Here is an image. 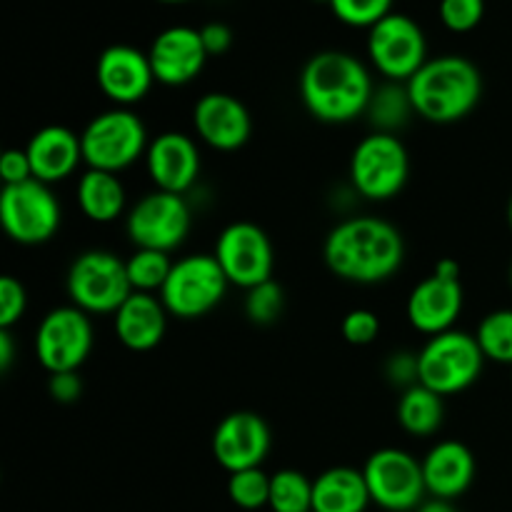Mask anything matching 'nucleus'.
<instances>
[{
  "mask_svg": "<svg viewBox=\"0 0 512 512\" xmlns=\"http://www.w3.org/2000/svg\"><path fill=\"white\" fill-rule=\"evenodd\" d=\"M415 512H460L453 505V500H440V498H428Z\"/></svg>",
  "mask_w": 512,
  "mask_h": 512,
  "instance_id": "obj_43",
  "label": "nucleus"
},
{
  "mask_svg": "<svg viewBox=\"0 0 512 512\" xmlns=\"http://www.w3.org/2000/svg\"><path fill=\"white\" fill-rule=\"evenodd\" d=\"M148 58L153 65L155 83L180 88V85L193 83L203 73L210 55L200 38V30L190 25H170L163 33L155 35Z\"/></svg>",
  "mask_w": 512,
  "mask_h": 512,
  "instance_id": "obj_18",
  "label": "nucleus"
},
{
  "mask_svg": "<svg viewBox=\"0 0 512 512\" xmlns=\"http://www.w3.org/2000/svg\"><path fill=\"white\" fill-rule=\"evenodd\" d=\"M193 128L200 143L218 153L240 150L253 135V118L240 98L230 93H205L193 108Z\"/></svg>",
  "mask_w": 512,
  "mask_h": 512,
  "instance_id": "obj_17",
  "label": "nucleus"
},
{
  "mask_svg": "<svg viewBox=\"0 0 512 512\" xmlns=\"http://www.w3.org/2000/svg\"><path fill=\"white\" fill-rule=\"evenodd\" d=\"M48 393L55 403L73 405L83 395V380L78 373H55L48 378Z\"/></svg>",
  "mask_w": 512,
  "mask_h": 512,
  "instance_id": "obj_39",
  "label": "nucleus"
},
{
  "mask_svg": "<svg viewBox=\"0 0 512 512\" xmlns=\"http://www.w3.org/2000/svg\"><path fill=\"white\" fill-rule=\"evenodd\" d=\"M435 275H440V278H450V280H460V263L453 258H443L435 263L433 268Z\"/></svg>",
  "mask_w": 512,
  "mask_h": 512,
  "instance_id": "obj_42",
  "label": "nucleus"
},
{
  "mask_svg": "<svg viewBox=\"0 0 512 512\" xmlns=\"http://www.w3.org/2000/svg\"><path fill=\"white\" fill-rule=\"evenodd\" d=\"M228 498L235 508L245 512L268 508L270 475L263 468H250L228 475Z\"/></svg>",
  "mask_w": 512,
  "mask_h": 512,
  "instance_id": "obj_31",
  "label": "nucleus"
},
{
  "mask_svg": "<svg viewBox=\"0 0 512 512\" xmlns=\"http://www.w3.org/2000/svg\"><path fill=\"white\" fill-rule=\"evenodd\" d=\"M510 370H512V368H510Z\"/></svg>",
  "mask_w": 512,
  "mask_h": 512,
  "instance_id": "obj_48",
  "label": "nucleus"
},
{
  "mask_svg": "<svg viewBox=\"0 0 512 512\" xmlns=\"http://www.w3.org/2000/svg\"><path fill=\"white\" fill-rule=\"evenodd\" d=\"M370 65L390 83H408L428 63V40L410 15L390 13L368 30Z\"/></svg>",
  "mask_w": 512,
  "mask_h": 512,
  "instance_id": "obj_13",
  "label": "nucleus"
},
{
  "mask_svg": "<svg viewBox=\"0 0 512 512\" xmlns=\"http://www.w3.org/2000/svg\"><path fill=\"white\" fill-rule=\"evenodd\" d=\"M323 260L330 273L345 283H385L403 268V233L375 215L345 218L325 238Z\"/></svg>",
  "mask_w": 512,
  "mask_h": 512,
  "instance_id": "obj_1",
  "label": "nucleus"
},
{
  "mask_svg": "<svg viewBox=\"0 0 512 512\" xmlns=\"http://www.w3.org/2000/svg\"><path fill=\"white\" fill-rule=\"evenodd\" d=\"M0 178L3 185H18L25 180H33V168H30V158L25 148H10L5 150L0 158Z\"/></svg>",
  "mask_w": 512,
  "mask_h": 512,
  "instance_id": "obj_38",
  "label": "nucleus"
},
{
  "mask_svg": "<svg viewBox=\"0 0 512 512\" xmlns=\"http://www.w3.org/2000/svg\"><path fill=\"white\" fill-rule=\"evenodd\" d=\"M370 505L363 470L335 465L313 480V512H365Z\"/></svg>",
  "mask_w": 512,
  "mask_h": 512,
  "instance_id": "obj_24",
  "label": "nucleus"
},
{
  "mask_svg": "<svg viewBox=\"0 0 512 512\" xmlns=\"http://www.w3.org/2000/svg\"><path fill=\"white\" fill-rule=\"evenodd\" d=\"M200 38H203L208 55L213 58V55L228 53L230 45H233V30L225 23H220V20H213V23H205L200 28Z\"/></svg>",
  "mask_w": 512,
  "mask_h": 512,
  "instance_id": "obj_40",
  "label": "nucleus"
},
{
  "mask_svg": "<svg viewBox=\"0 0 512 512\" xmlns=\"http://www.w3.org/2000/svg\"><path fill=\"white\" fill-rule=\"evenodd\" d=\"M270 445H273V435H270L268 423L250 410H235L225 415L215 425L213 440H210L215 463L228 475L263 468Z\"/></svg>",
  "mask_w": 512,
  "mask_h": 512,
  "instance_id": "obj_15",
  "label": "nucleus"
},
{
  "mask_svg": "<svg viewBox=\"0 0 512 512\" xmlns=\"http://www.w3.org/2000/svg\"><path fill=\"white\" fill-rule=\"evenodd\" d=\"M230 283L213 253H193L175 260L158 298L170 318L198 320L225 300Z\"/></svg>",
  "mask_w": 512,
  "mask_h": 512,
  "instance_id": "obj_8",
  "label": "nucleus"
},
{
  "mask_svg": "<svg viewBox=\"0 0 512 512\" xmlns=\"http://www.w3.org/2000/svg\"><path fill=\"white\" fill-rule=\"evenodd\" d=\"M508 225H510V230H512V195H510V200H508Z\"/></svg>",
  "mask_w": 512,
  "mask_h": 512,
  "instance_id": "obj_44",
  "label": "nucleus"
},
{
  "mask_svg": "<svg viewBox=\"0 0 512 512\" xmlns=\"http://www.w3.org/2000/svg\"><path fill=\"white\" fill-rule=\"evenodd\" d=\"M508 278H510V288H512V263H510V273H508Z\"/></svg>",
  "mask_w": 512,
  "mask_h": 512,
  "instance_id": "obj_46",
  "label": "nucleus"
},
{
  "mask_svg": "<svg viewBox=\"0 0 512 512\" xmlns=\"http://www.w3.org/2000/svg\"><path fill=\"white\" fill-rule=\"evenodd\" d=\"M200 168H203L200 148L190 135L180 133V130H168L150 140L148 153H145V170H148L155 190L185 195L198 183Z\"/></svg>",
  "mask_w": 512,
  "mask_h": 512,
  "instance_id": "obj_19",
  "label": "nucleus"
},
{
  "mask_svg": "<svg viewBox=\"0 0 512 512\" xmlns=\"http://www.w3.org/2000/svg\"><path fill=\"white\" fill-rule=\"evenodd\" d=\"M13 360H15V338L10 330L0 328V370L8 373L13 368Z\"/></svg>",
  "mask_w": 512,
  "mask_h": 512,
  "instance_id": "obj_41",
  "label": "nucleus"
},
{
  "mask_svg": "<svg viewBox=\"0 0 512 512\" xmlns=\"http://www.w3.org/2000/svg\"><path fill=\"white\" fill-rule=\"evenodd\" d=\"M385 378L395 388H413L418 385V353H395L385 363Z\"/></svg>",
  "mask_w": 512,
  "mask_h": 512,
  "instance_id": "obj_37",
  "label": "nucleus"
},
{
  "mask_svg": "<svg viewBox=\"0 0 512 512\" xmlns=\"http://www.w3.org/2000/svg\"><path fill=\"white\" fill-rule=\"evenodd\" d=\"M440 20L450 33H470L485 18V0H440Z\"/></svg>",
  "mask_w": 512,
  "mask_h": 512,
  "instance_id": "obj_34",
  "label": "nucleus"
},
{
  "mask_svg": "<svg viewBox=\"0 0 512 512\" xmlns=\"http://www.w3.org/2000/svg\"><path fill=\"white\" fill-rule=\"evenodd\" d=\"M283 310L285 293L275 280H265V283L245 290V315H248V320L253 325L268 328V325L278 323Z\"/></svg>",
  "mask_w": 512,
  "mask_h": 512,
  "instance_id": "obj_32",
  "label": "nucleus"
},
{
  "mask_svg": "<svg viewBox=\"0 0 512 512\" xmlns=\"http://www.w3.org/2000/svg\"><path fill=\"white\" fill-rule=\"evenodd\" d=\"M398 425L413 438H430L443 428L445 398L425 385H413L403 390L398 400Z\"/></svg>",
  "mask_w": 512,
  "mask_h": 512,
  "instance_id": "obj_26",
  "label": "nucleus"
},
{
  "mask_svg": "<svg viewBox=\"0 0 512 512\" xmlns=\"http://www.w3.org/2000/svg\"><path fill=\"white\" fill-rule=\"evenodd\" d=\"M363 478L373 505L385 512H415L425 503L423 465L403 448H380L365 460Z\"/></svg>",
  "mask_w": 512,
  "mask_h": 512,
  "instance_id": "obj_11",
  "label": "nucleus"
},
{
  "mask_svg": "<svg viewBox=\"0 0 512 512\" xmlns=\"http://www.w3.org/2000/svg\"><path fill=\"white\" fill-rule=\"evenodd\" d=\"M340 333L350 345H370L380 335V318L368 308H355L340 323Z\"/></svg>",
  "mask_w": 512,
  "mask_h": 512,
  "instance_id": "obj_36",
  "label": "nucleus"
},
{
  "mask_svg": "<svg viewBox=\"0 0 512 512\" xmlns=\"http://www.w3.org/2000/svg\"><path fill=\"white\" fill-rule=\"evenodd\" d=\"M348 178L355 193L370 203L398 198L410 178L408 148L395 133L373 130L350 153Z\"/></svg>",
  "mask_w": 512,
  "mask_h": 512,
  "instance_id": "obj_5",
  "label": "nucleus"
},
{
  "mask_svg": "<svg viewBox=\"0 0 512 512\" xmlns=\"http://www.w3.org/2000/svg\"><path fill=\"white\" fill-rule=\"evenodd\" d=\"M25 153L30 158L33 178L45 185H55L70 178L83 163L80 135L65 125H45V128L35 130L33 138L25 145Z\"/></svg>",
  "mask_w": 512,
  "mask_h": 512,
  "instance_id": "obj_22",
  "label": "nucleus"
},
{
  "mask_svg": "<svg viewBox=\"0 0 512 512\" xmlns=\"http://www.w3.org/2000/svg\"><path fill=\"white\" fill-rule=\"evenodd\" d=\"M158 3H165V5H178V3H188V0H158Z\"/></svg>",
  "mask_w": 512,
  "mask_h": 512,
  "instance_id": "obj_45",
  "label": "nucleus"
},
{
  "mask_svg": "<svg viewBox=\"0 0 512 512\" xmlns=\"http://www.w3.org/2000/svg\"><path fill=\"white\" fill-rule=\"evenodd\" d=\"M95 83L115 108H133L155 83L148 53L125 43L110 45L95 63Z\"/></svg>",
  "mask_w": 512,
  "mask_h": 512,
  "instance_id": "obj_16",
  "label": "nucleus"
},
{
  "mask_svg": "<svg viewBox=\"0 0 512 512\" xmlns=\"http://www.w3.org/2000/svg\"><path fill=\"white\" fill-rule=\"evenodd\" d=\"M415 115L435 125H450L468 118L483 98V75L463 55H440L405 83Z\"/></svg>",
  "mask_w": 512,
  "mask_h": 512,
  "instance_id": "obj_3",
  "label": "nucleus"
},
{
  "mask_svg": "<svg viewBox=\"0 0 512 512\" xmlns=\"http://www.w3.org/2000/svg\"><path fill=\"white\" fill-rule=\"evenodd\" d=\"M365 115H370V123L380 133H395L398 128H403L410 115H415L405 83L385 80V85L375 88Z\"/></svg>",
  "mask_w": 512,
  "mask_h": 512,
  "instance_id": "obj_27",
  "label": "nucleus"
},
{
  "mask_svg": "<svg viewBox=\"0 0 512 512\" xmlns=\"http://www.w3.org/2000/svg\"><path fill=\"white\" fill-rule=\"evenodd\" d=\"M485 363L475 335L453 328L425 340L418 353V383L443 398L465 393L478 383Z\"/></svg>",
  "mask_w": 512,
  "mask_h": 512,
  "instance_id": "obj_6",
  "label": "nucleus"
},
{
  "mask_svg": "<svg viewBox=\"0 0 512 512\" xmlns=\"http://www.w3.org/2000/svg\"><path fill=\"white\" fill-rule=\"evenodd\" d=\"M298 88L305 110L328 125L353 123L368 113L375 93L368 65L343 50L315 53L300 70Z\"/></svg>",
  "mask_w": 512,
  "mask_h": 512,
  "instance_id": "obj_2",
  "label": "nucleus"
},
{
  "mask_svg": "<svg viewBox=\"0 0 512 512\" xmlns=\"http://www.w3.org/2000/svg\"><path fill=\"white\" fill-rule=\"evenodd\" d=\"M473 335L485 360L512 368V308H500L485 315Z\"/></svg>",
  "mask_w": 512,
  "mask_h": 512,
  "instance_id": "obj_30",
  "label": "nucleus"
},
{
  "mask_svg": "<svg viewBox=\"0 0 512 512\" xmlns=\"http://www.w3.org/2000/svg\"><path fill=\"white\" fill-rule=\"evenodd\" d=\"M83 163L120 175L148 153V128L133 108H110L88 120L80 133Z\"/></svg>",
  "mask_w": 512,
  "mask_h": 512,
  "instance_id": "obj_4",
  "label": "nucleus"
},
{
  "mask_svg": "<svg viewBox=\"0 0 512 512\" xmlns=\"http://www.w3.org/2000/svg\"><path fill=\"white\" fill-rule=\"evenodd\" d=\"M125 268H128V280L133 293L158 295L163 290L165 280H168L170 270H173V260H170V253L135 248L133 255L125 258Z\"/></svg>",
  "mask_w": 512,
  "mask_h": 512,
  "instance_id": "obj_29",
  "label": "nucleus"
},
{
  "mask_svg": "<svg viewBox=\"0 0 512 512\" xmlns=\"http://www.w3.org/2000/svg\"><path fill=\"white\" fill-rule=\"evenodd\" d=\"M465 305V290L460 280L440 278L430 273L428 278L420 280L408 295L405 303V315L413 330L420 335L435 338L440 333L453 330L455 320L460 318Z\"/></svg>",
  "mask_w": 512,
  "mask_h": 512,
  "instance_id": "obj_20",
  "label": "nucleus"
},
{
  "mask_svg": "<svg viewBox=\"0 0 512 512\" xmlns=\"http://www.w3.org/2000/svg\"><path fill=\"white\" fill-rule=\"evenodd\" d=\"M425 490L430 498L455 500L470 490L475 480V455L460 440H440L420 460Z\"/></svg>",
  "mask_w": 512,
  "mask_h": 512,
  "instance_id": "obj_21",
  "label": "nucleus"
},
{
  "mask_svg": "<svg viewBox=\"0 0 512 512\" xmlns=\"http://www.w3.org/2000/svg\"><path fill=\"white\" fill-rule=\"evenodd\" d=\"M0 223L13 243L43 245L60 230L63 208L53 188L35 178L18 185H3Z\"/></svg>",
  "mask_w": 512,
  "mask_h": 512,
  "instance_id": "obj_10",
  "label": "nucleus"
},
{
  "mask_svg": "<svg viewBox=\"0 0 512 512\" xmlns=\"http://www.w3.org/2000/svg\"><path fill=\"white\" fill-rule=\"evenodd\" d=\"M323 3H330V0H323Z\"/></svg>",
  "mask_w": 512,
  "mask_h": 512,
  "instance_id": "obj_47",
  "label": "nucleus"
},
{
  "mask_svg": "<svg viewBox=\"0 0 512 512\" xmlns=\"http://www.w3.org/2000/svg\"><path fill=\"white\" fill-rule=\"evenodd\" d=\"M28 308V293L25 285L13 275H3L0 278V328L10 330Z\"/></svg>",
  "mask_w": 512,
  "mask_h": 512,
  "instance_id": "obj_35",
  "label": "nucleus"
},
{
  "mask_svg": "<svg viewBox=\"0 0 512 512\" xmlns=\"http://www.w3.org/2000/svg\"><path fill=\"white\" fill-rule=\"evenodd\" d=\"M193 225V213L185 195L153 190L143 195L125 215V233L135 248L173 253L185 243Z\"/></svg>",
  "mask_w": 512,
  "mask_h": 512,
  "instance_id": "obj_12",
  "label": "nucleus"
},
{
  "mask_svg": "<svg viewBox=\"0 0 512 512\" xmlns=\"http://www.w3.org/2000/svg\"><path fill=\"white\" fill-rule=\"evenodd\" d=\"M75 203L90 223L108 225L125 215L128 193H125L123 180L115 173L85 168L75 185Z\"/></svg>",
  "mask_w": 512,
  "mask_h": 512,
  "instance_id": "obj_25",
  "label": "nucleus"
},
{
  "mask_svg": "<svg viewBox=\"0 0 512 512\" xmlns=\"http://www.w3.org/2000/svg\"><path fill=\"white\" fill-rule=\"evenodd\" d=\"M70 305L88 315L118 313L120 305L133 295L125 260L110 250H85L70 263L65 275Z\"/></svg>",
  "mask_w": 512,
  "mask_h": 512,
  "instance_id": "obj_7",
  "label": "nucleus"
},
{
  "mask_svg": "<svg viewBox=\"0 0 512 512\" xmlns=\"http://www.w3.org/2000/svg\"><path fill=\"white\" fill-rule=\"evenodd\" d=\"M213 255L235 288L250 290L265 280H273V243L268 233L250 220L225 225L215 240Z\"/></svg>",
  "mask_w": 512,
  "mask_h": 512,
  "instance_id": "obj_14",
  "label": "nucleus"
},
{
  "mask_svg": "<svg viewBox=\"0 0 512 512\" xmlns=\"http://www.w3.org/2000/svg\"><path fill=\"white\" fill-rule=\"evenodd\" d=\"M270 512H313V480L293 468L270 475Z\"/></svg>",
  "mask_w": 512,
  "mask_h": 512,
  "instance_id": "obj_28",
  "label": "nucleus"
},
{
  "mask_svg": "<svg viewBox=\"0 0 512 512\" xmlns=\"http://www.w3.org/2000/svg\"><path fill=\"white\" fill-rule=\"evenodd\" d=\"M90 315L75 305L48 310L35 328V358L48 375L78 373L93 353Z\"/></svg>",
  "mask_w": 512,
  "mask_h": 512,
  "instance_id": "obj_9",
  "label": "nucleus"
},
{
  "mask_svg": "<svg viewBox=\"0 0 512 512\" xmlns=\"http://www.w3.org/2000/svg\"><path fill=\"white\" fill-rule=\"evenodd\" d=\"M330 10L340 23L350 28H373L393 13V0H330Z\"/></svg>",
  "mask_w": 512,
  "mask_h": 512,
  "instance_id": "obj_33",
  "label": "nucleus"
},
{
  "mask_svg": "<svg viewBox=\"0 0 512 512\" xmlns=\"http://www.w3.org/2000/svg\"><path fill=\"white\" fill-rule=\"evenodd\" d=\"M170 313L153 293H133L113 315L115 338L133 353L158 348L168 330Z\"/></svg>",
  "mask_w": 512,
  "mask_h": 512,
  "instance_id": "obj_23",
  "label": "nucleus"
}]
</instances>
